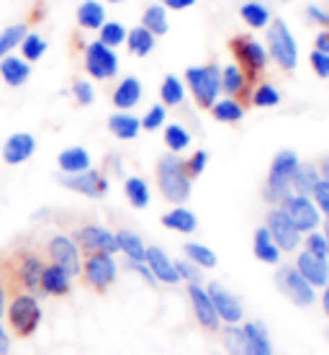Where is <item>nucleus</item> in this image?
I'll use <instances>...</instances> for the list:
<instances>
[{"mask_svg":"<svg viewBox=\"0 0 329 355\" xmlns=\"http://www.w3.org/2000/svg\"><path fill=\"white\" fill-rule=\"evenodd\" d=\"M46 266L44 250L34 245H13V248L0 252V281L6 286L8 296L13 293H31L36 299H42L39 278Z\"/></svg>","mask_w":329,"mask_h":355,"instance_id":"1","label":"nucleus"},{"mask_svg":"<svg viewBox=\"0 0 329 355\" xmlns=\"http://www.w3.org/2000/svg\"><path fill=\"white\" fill-rule=\"evenodd\" d=\"M6 327H8L10 335L16 338H31L42 320H44V311H42V302L31 296V293H13L8 296V304H6Z\"/></svg>","mask_w":329,"mask_h":355,"instance_id":"2","label":"nucleus"},{"mask_svg":"<svg viewBox=\"0 0 329 355\" xmlns=\"http://www.w3.org/2000/svg\"><path fill=\"white\" fill-rule=\"evenodd\" d=\"M157 183L170 204H186L190 196V175L178 155H162L157 162Z\"/></svg>","mask_w":329,"mask_h":355,"instance_id":"3","label":"nucleus"},{"mask_svg":"<svg viewBox=\"0 0 329 355\" xmlns=\"http://www.w3.org/2000/svg\"><path fill=\"white\" fill-rule=\"evenodd\" d=\"M299 155L294 150H281L273 157V165H270V173H267V183H265V198L270 204H281L285 196H291V178H294L296 168H299Z\"/></svg>","mask_w":329,"mask_h":355,"instance_id":"4","label":"nucleus"},{"mask_svg":"<svg viewBox=\"0 0 329 355\" xmlns=\"http://www.w3.org/2000/svg\"><path fill=\"white\" fill-rule=\"evenodd\" d=\"M186 80L198 106L211 108L222 96V67L219 64L190 67V70H186Z\"/></svg>","mask_w":329,"mask_h":355,"instance_id":"5","label":"nucleus"},{"mask_svg":"<svg viewBox=\"0 0 329 355\" xmlns=\"http://www.w3.org/2000/svg\"><path fill=\"white\" fill-rule=\"evenodd\" d=\"M267 57H273L283 70H296L299 64V46L283 18H273L267 26Z\"/></svg>","mask_w":329,"mask_h":355,"instance_id":"6","label":"nucleus"},{"mask_svg":"<svg viewBox=\"0 0 329 355\" xmlns=\"http://www.w3.org/2000/svg\"><path fill=\"white\" fill-rule=\"evenodd\" d=\"M44 255H46V263L60 266L70 278L80 275V270H82L80 248H78L75 240L67 237V234H52L44 245Z\"/></svg>","mask_w":329,"mask_h":355,"instance_id":"7","label":"nucleus"},{"mask_svg":"<svg viewBox=\"0 0 329 355\" xmlns=\"http://www.w3.org/2000/svg\"><path fill=\"white\" fill-rule=\"evenodd\" d=\"M116 273H118V266H116L114 255H106V252H88L85 260H82V281L93 288V291H106L111 288L116 281Z\"/></svg>","mask_w":329,"mask_h":355,"instance_id":"8","label":"nucleus"},{"mask_svg":"<svg viewBox=\"0 0 329 355\" xmlns=\"http://www.w3.org/2000/svg\"><path fill=\"white\" fill-rule=\"evenodd\" d=\"M281 211L291 219V224H294L296 230L301 232V234H309V232H317L321 224V214L319 209L314 206L312 198H306V196H285L283 201H281V206H278Z\"/></svg>","mask_w":329,"mask_h":355,"instance_id":"9","label":"nucleus"},{"mask_svg":"<svg viewBox=\"0 0 329 355\" xmlns=\"http://www.w3.org/2000/svg\"><path fill=\"white\" fill-rule=\"evenodd\" d=\"M265 230L281 252H294V250H299V245L303 242V234L296 230L294 224H291V219H288L281 209H270V211H267Z\"/></svg>","mask_w":329,"mask_h":355,"instance_id":"10","label":"nucleus"},{"mask_svg":"<svg viewBox=\"0 0 329 355\" xmlns=\"http://www.w3.org/2000/svg\"><path fill=\"white\" fill-rule=\"evenodd\" d=\"M85 72L96 80H111L118 72V57L114 49H108L96 39V42L85 44Z\"/></svg>","mask_w":329,"mask_h":355,"instance_id":"11","label":"nucleus"},{"mask_svg":"<svg viewBox=\"0 0 329 355\" xmlns=\"http://www.w3.org/2000/svg\"><path fill=\"white\" fill-rule=\"evenodd\" d=\"M75 245L80 250L88 252H106V255H116L118 252V245H116V234L100 224H85L80 230L75 232Z\"/></svg>","mask_w":329,"mask_h":355,"instance_id":"12","label":"nucleus"},{"mask_svg":"<svg viewBox=\"0 0 329 355\" xmlns=\"http://www.w3.org/2000/svg\"><path fill=\"white\" fill-rule=\"evenodd\" d=\"M231 52L240 60L242 67L247 70V78L249 75H258V72H263L267 67V49L260 44L258 39H252V36H237L231 42Z\"/></svg>","mask_w":329,"mask_h":355,"instance_id":"13","label":"nucleus"},{"mask_svg":"<svg viewBox=\"0 0 329 355\" xmlns=\"http://www.w3.org/2000/svg\"><path fill=\"white\" fill-rule=\"evenodd\" d=\"M206 291H208V299H211V304H214L219 322H224L226 327L240 324L242 317H244V309H242L240 299H237L234 293L226 291L222 284H208L206 286Z\"/></svg>","mask_w":329,"mask_h":355,"instance_id":"14","label":"nucleus"},{"mask_svg":"<svg viewBox=\"0 0 329 355\" xmlns=\"http://www.w3.org/2000/svg\"><path fill=\"white\" fill-rule=\"evenodd\" d=\"M278 286H281V291H283L296 306H312V304L317 302L314 286L306 284L296 268H281V270H278Z\"/></svg>","mask_w":329,"mask_h":355,"instance_id":"15","label":"nucleus"},{"mask_svg":"<svg viewBox=\"0 0 329 355\" xmlns=\"http://www.w3.org/2000/svg\"><path fill=\"white\" fill-rule=\"evenodd\" d=\"M60 183L64 188H70L75 193L88 196V198H103L108 193V178L100 170H85L78 175H60Z\"/></svg>","mask_w":329,"mask_h":355,"instance_id":"16","label":"nucleus"},{"mask_svg":"<svg viewBox=\"0 0 329 355\" xmlns=\"http://www.w3.org/2000/svg\"><path fill=\"white\" fill-rule=\"evenodd\" d=\"M34 152H36V139L34 134L28 132H16L10 134L6 142H0V157H3V162H8V165L26 162Z\"/></svg>","mask_w":329,"mask_h":355,"instance_id":"17","label":"nucleus"},{"mask_svg":"<svg viewBox=\"0 0 329 355\" xmlns=\"http://www.w3.org/2000/svg\"><path fill=\"white\" fill-rule=\"evenodd\" d=\"M296 270H299V275H301L309 286H314V288H324L329 281V263L324 258H317L312 252H306V250H303L301 255H299V260H296Z\"/></svg>","mask_w":329,"mask_h":355,"instance_id":"18","label":"nucleus"},{"mask_svg":"<svg viewBox=\"0 0 329 355\" xmlns=\"http://www.w3.org/2000/svg\"><path fill=\"white\" fill-rule=\"evenodd\" d=\"M144 266L150 268L152 275H154V281H160V284H178V270H175V263L168 258V252L160 248H147L144 250Z\"/></svg>","mask_w":329,"mask_h":355,"instance_id":"19","label":"nucleus"},{"mask_svg":"<svg viewBox=\"0 0 329 355\" xmlns=\"http://www.w3.org/2000/svg\"><path fill=\"white\" fill-rule=\"evenodd\" d=\"M39 288H42V296L60 299V296H67L72 291V278L60 266L46 263L44 270H42V278H39Z\"/></svg>","mask_w":329,"mask_h":355,"instance_id":"20","label":"nucleus"},{"mask_svg":"<svg viewBox=\"0 0 329 355\" xmlns=\"http://www.w3.org/2000/svg\"><path fill=\"white\" fill-rule=\"evenodd\" d=\"M188 296H190V304H193V311H196V320L204 324L206 329H219V317H216V309L211 299H208V291L204 286H188Z\"/></svg>","mask_w":329,"mask_h":355,"instance_id":"21","label":"nucleus"},{"mask_svg":"<svg viewBox=\"0 0 329 355\" xmlns=\"http://www.w3.org/2000/svg\"><path fill=\"white\" fill-rule=\"evenodd\" d=\"M0 78L10 88H21L31 78V64L26 60H21L18 54H8V57L0 60Z\"/></svg>","mask_w":329,"mask_h":355,"instance_id":"22","label":"nucleus"},{"mask_svg":"<svg viewBox=\"0 0 329 355\" xmlns=\"http://www.w3.org/2000/svg\"><path fill=\"white\" fill-rule=\"evenodd\" d=\"M57 168H60V175H78V173H85L90 170V155L85 147H67L57 155Z\"/></svg>","mask_w":329,"mask_h":355,"instance_id":"23","label":"nucleus"},{"mask_svg":"<svg viewBox=\"0 0 329 355\" xmlns=\"http://www.w3.org/2000/svg\"><path fill=\"white\" fill-rule=\"evenodd\" d=\"M108 129H111V134H114L116 139L129 142V139H136V137H139L142 121L134 114H129V111H116V114L108 119Z\"/></svg>","mask_w":329,"mask_h":355,"instance_id":"24","label":"nucleus"},{"mask_svg":"<svg viewBox=\"0 0 329 355\" xmlns=\"http://www.w3.org/2000/svg\"><path fill=\"white\" fill-rule=\"evenodd\" d=\"M142 101V83L136 80L134 75H129V78H124V80L116 85L114 90V106L118 108V111H129V108H134L136 103Z\"/></svg>","mask_w":329,"mask_h":355,"instance_id":"25","label":"nucleus"},{"mask_svg":"<svg viewBox=\"0 0 329 355\" xmlns=\"http://www.w3.org/2000/svg\"><path fill=\"white\" fill-rule=\"evenodd\" d=\"M75 18H78L80 28L98 31V28L106 24V8H103V3H98V0H82Z\"/></svg>","mask_w":329,"mask_h":355,"instance_id":"26","label":"nucleus"},{"mask_svg":"<svg viewBox=\"0 0 329 355\" xmlns=\"http://www.w3.org/2000/svg\"><path fill=\"white\" fill-rule=\"evenodd\" d=\"M319 180H321L319 168H314V165H299L296 173H294V178H291V193L312 198L314 188H317Z\"/></svg>","mask_w":329,"mask_h":355,"instance_id":"27","label":"nucleus"},{"mask_svg":"<svg viewBox=\"0 0 329 355\" xmlns=\"http://www.w3.org/2000/svg\"><path fill=\"white\" fill-rule=\"evenodd\" d=\"M116 245H118V252H124L126 260L132 263H144V242L142 237L132 230H118L116 232Z\"/></svg>","mask_w":329,"mask_h":355,"instance_id":"28","label":"nucleus"},{"mask_svg":"<svg viewBox=\"0 0 329 355\" xmlns=\"http://www.w3.org/2000/svg\"><path fill=\"white\" fill-rule=\"evenodd\" d=\"M242 329H244V338H247L249 355H273V345H270V338H267V332L263 324L247 322Z\"/></svg>","mask_w":329,"mask_h":355,"instance_id":"29","label":"nucleus"},{"mask_svg":"<svg viewBox=\"0 0 329 355\" xmlns=\"http://www.w3.org/2000/svg\"><path fill=\"white\" fill-rule=\"evenodd\" d=\"M162 224H165L168 230L190 234V232H196L198 219H196V214H193V211H188V209H183V206H175L172 211H168L165 216H162Z\"/></svg>","mask_w":329,"mask_h":355,"instance_id":"30","label":"nucleus"},{"mask_svg":"<svg viewBox=\"0 0 329 355\" xmlns=\"http://www.w3.org/2000/svg\"><path fill=\"white\" fill-rule=\"evenodd\" d=\"M157 44V36H152L144 26H136L132 31H126V46L134 57H147Z\"/></svg>","mask_w":329,"mask_h":355,"instance_id":"31","label":"nucleus"},{"mask_svg":"<svg viewBox=\"0 0 329 355\" xmlns=\"http://www.w3.org/2000/svg\"><path fill=\"white\" fill-rule=\"evenodd\" d=\"M124 193L126 198H129V204L134 206V209H147L150 206V186H147V180L139 175H132L124 180Z\"/></svg>","mask_w":329,"mask_h":355,"instance_id":"32","label":"nucleus"},{"mask_svg":"<svg viewBox=\"0 0 329 355\" xmlns=\"http://www.w3.org/2000/svg\"><path fill=\"white\" fill-rule=\"evenodd\" d=\"M142 26L147 28L152 36L168 34V28H170L168 8H165L162 3H154V6H150V8L144 10V16H142Z\"/></svg>","mask_w":329,"mask_h":355,"instance_id":"33","label":"nucleus"},{"mask_svg":"<svg viewBox=\"0 0 329 355\" xmlns=\"http://www.w3.org/2000/svg\"><path fill=\"white\" fill-rule=\"evenodd\" d=\"M247 88V75L242 72V67L237 64H226L222 67V93H226V98H234L244 93Z\"/></svg>","mask_w":329,"mask_h":355,"instance_id":"34","label":"nucleus"},{"mask_svg":"<svg viewBox=\"0 0 329 355\" xmlns=\"http://www.w3.org/2000/svg\"><path fill=\"white\" fill-rule=\"evenodd\" d=\"M255 258L267 263V266H276L278 260H281V250L276 248V242L270 240L265 227H260L255 232Z\"/></svg>","mask_w":329,"mask_h":355,"instance_id":"35","label":"nucleus"},{"mask_svg":"<svg viewBox=\"0 0 329 355\" xmlns=\"http://www.w3.org/2000/svg\"><path fill=\"white\" fill-rule=\"evenodd\" d=\"M211 114L222 124H237V121H242V116H244V108L234 98H219L214 106H211Z\"/></svg>","mask_w":329,"mask_h":355,"instance_id":"36","label":"nucleus"},{"mask_svg":"<svg viewBox=\"0 0 329 355\" xmlns=\"http://www.w3.org/2000/svg\"><path fill=\"white\" fill-rule=\"evenodd\" d=\"M18 49H21V60H26V62H36V60H42L46 54V39L42 34H36V31H28L24 39H21V44H18Z\"/></svg>","mask_w":329,"mask_h":355,"instance_id":"37","label":"nucleus"},{"mask_svg":"<svg viewBox=\"0 0 329 355\" xmlns=\"http://www.w3.org/2000/svg\"><path fill=\"white\" fill-rule=\"evenodd\" d=\"M160 96H162V106H180L183 98H186V85L178 75H168L160 85Z\"/></svg>","mask_w":329,"mask_h":355,"instance_id":"38","label":"nucleus"},{"mask_svg":"<svg viewBox=\"0 0 329 355\" xmlns=\"http://www.w3.org/2000/svg\"><path fill=\"white\" fill-rule=\"evenodd\" d=\"M240 13H242V18L247 21V26H252V28H267L270 26V10L263 6V3H258V0H249V3H244L240 8Z\"/></svg>","mask_w":329,"mask_h":355,"instance_id":"39","label":"nucleus"},{"mask_svg":"<svg viewBox=\"0 0 329 355\" xmlns=\"http://www.w3.org/2000/svg\"><path fill=\"white\" fill-rule=\"evenodd\" d=\"M26 34H28L26 24H10V26L3 28V31H0V60L13 54V49L21 44V39Z\"/></svg>","mask_w":329,"mask_h":355,"instance_id":"40","label":"nucleus"},{"mask_svg":"<svg viewBox=\"0 0 329 355\" xmlns=\"http://www.w3.org/2000/svg\"><path fill=\"white\" fill-rule=\"evenodd\" d=\"M183 250H186V258L196 268H201V270H211V268H216V255L211 248L198 245V242H188Z\"/></svg>","mask_w":329,"mask_h":355,"instance_id":"41","label":"nucleus"},{"mask_svg":"<svg viewBox=\"0 0 329 355\" xmlns=\"http://www.w3.org/2000/svg\"><path fill=\"white\" fill-rule=\"evenodd\" d=\"M190 142H193V137H190V132H188L186 126H180V124L165 126V144L170 147L172 155H175V152H183L186 147H190Z\"/></svg>","mask_w":329,"mask_h":355,"instance_id":"42","label":"nucleus"},{"mask_svg":"<svg viewBox=\"0 0 329 355\" xmlns=\"http://www.w3.org/2000/svg\"><path fill=\"white\" fill-rule=\"evenodd\" d=\"M224 347H226V355H249L247 338H244V329L231 324L224 332Z\"/></svg>","mask_w":329,"mask_h":355,"instance_id":"43","label":"nucleus"},{"mask_svg":"<svg viewBox=\"0 0 329 355\" xmlns=\"http://www.w3.org/2000/svg\"><path fill=\"white\" fill-rule=\"evenodd\" d=\"M98 31H100L98 42L100 44H106L108 49H116L118 44H124L126 42V26L124 24H118V21H106Z\"/></svg>","mask_w":329,"mask_h":355,"instance_id":"44","label":"nucleus"},{"mask_svg":"<svg viewBox=\"0 0 329 355\" xmlns=\"http://www.w3.org/2000/svg\"><path fill=\"white\" fill-rule=\"evenodd\" d=\"M252 103H255L258 108H273L281 103V93H278L276 85L263 83V85H258V90L252 93Z\"/></svg>","mask_w":329,"mask_h":355,"instance_id":"45","label":"nucleus"},{"mask_svg":"<svg viewBox=\"0 0 329 355\" xmlns=\"http://www.w3.org/2000/svg\"><path fill=\"white\" fill-rule=\"evenodd\" d=\"M165 119H168V108L162 106V103H157V106H152L150 111L144 114V119H139V121H142V129L157 132L160 126H165Z\"/></svg>","mask_w":329,"mask_h":355,"instance_id":"46","label":"nucleus"},{"mask_svg":"<svg viewBox=\"0 0 329 355\" xmlns=\"http://www.w3.org/2000/svg\"><path fill=\"white\" fill-rule=\"evenodd\" d=\"M303 245H306V252H312V255H317V258L329 260L327 240H324V234H321V232H309V234H306V240H303Z\"/></svg>","mask_w":329,"mask_h":355,"instance_id":"47","label":"nucleus"},{"mask_svg":"<svg viewBox=\"0 0 329 355\" xmlns=\"http://www.w3.org/2000/svg\"><path fill=\"white\" fill-rule=\"evenodd\" d=\"M175 270H178L180 281H186L188 286H201V268H196L190 260H178Z\"/></svg>","mask_w":329,"mask_h":355,"instance_id":"48","label":"nucleus"},{"mask_svg":"<svg viewBox=\"0 0 329 355\" xmlns=\"http://www.w3.org/2000/svg\"><path fill=\"white\" fill-rule=\"evenodd\" d=\"M72 98L80 103V106H90L96 101V90L90 80H75L72 83Z\"/></svg>","mask_w":329,"mask_h":355,"instance_id":"49","label":"nucleus"},{"mask_svg":"<svg viewBox=\"0 0 329 355\" xmlns=\"http://www.w3.org/2000/svg\"><path fill=\"white\" fill-rule=\"evenodd\" d=\"M312 201H314V206L319 209L321 216L329 219V183L327 180H319V183H317V188H314V193H312Z\"/></svg>","mask_w":329,"mask_h":355,"instance_id":"50","label":"nucleus"},{"mask_svg":"<svg viewBox=\"0 0 329 355\" xmlns=\"http://www.w3.org/2000/svg\"><path fill=\"white\" fill-rule=\"evenodd\" d=\"M206 165H208V152H206V150L193 152V155H190V160H186L188 175H190V178L201 175V173L206 170Z\"/></svg>","mask_w":329,"mask_h":355,"instance_id":"51","label":"nucleus"},{"mask_svg":"<svg viewBox=\"0 0 329 355\" xmlns=\"http://www.w3.org/2000/svg\"><path fill=\"white\" fill-rule=\"evenodd\" d=\"M312 67L319 78H329V54H321L314 49L312 52Z\"/></svg>","mask_w":329,"mask_h":355,"instance_id":"52","label":"nucleus"},{"mask_svg":"<svg viewBox=\"0 0 329 355\" xmlns=\"http://www.w3.org/2000/svg\"><path fill=\"white\" fill-rule=\"evenodd\" d=\"M10 347H13V335H10L8 327L0 320V355H10Z\"/></svg>","mask_w":329,"mask_h":355,"instance_id":"53","label":"nucleus"},{"mask_svg":"<svg viewBox=\"0 0 329 355\" xmlns=\"http://www.w3.org/2000/svg\"><path fill=\"white\" fill-rule=\"evenodd\" d=\"M306 16L314 18V21L321 24V26H329V10L319 8V6H309V8H306Z\"/></svg>","mask_w":329,"mask_h":355,"instance_id":"54","label":"nucleus"},{"mask_svg":"<svg viewBox=\"0 0 329 355\" xmlns=\"http://www.w3.org/2000/svg\"><path fill=\"white\" fill-rule=\"evenodd\" d=\"M126 266L132 268V270H136V273L142 275L147 284H157V281H154V275H152V270L147 266H144V263H132V260H126Z\"/></svg>","mask_w":329,"mask_h":355,"instance_id":"55","label":"nucleus"},{"mask_svg":"<svg viewBox=\"0 0 329 355\" xmlns=\"http://www.w3.org/2000/svg\"><path fill=\"white\" fill-rule=\"evenodd\" d=\"M162 6H165L168 10H183V8L196 6V0H162Z\"/></svg>","mask_w":329,"mask_h":355,"instance_id":"56","label":"nucleus"},{"mask_svg":"<svg viewBox=\"0 0 329 355\" xmlns=\"http://www.w3.org/2000/svg\"><path fill=\"white\" fill-rule=\"evenodd\" d=\"M317 52L329 54V31H321V34L317 36Z\"/></svg>","mask_w":329,"mask_h":355,"instance_id":"57","label":"nucleus"},{"mask_svg":"<svg viewBox=\"0 0 329 355\" xmlns=\"http://www.w3.org/2000/svg\"><path fill=\"white\" fill-rule=\"evenodd\" d=\"M6 304H8V291H6V286L0 281V320H3V314H6Z\"/></svg>","mask_w":329,"mask_h":355,"instance_id":"58","label":"nucleus"},{"mask_svg":"<svg viewBox=\"0 0 329 355\" xmlns=\"http://www.w3.org/2000/svg\"><path fill=\"white\" fill-rule=\"evenodd\" d=\"M319 175H321V180H327V183H329V160H324V162H321Z\"/></svg>","mask_w":329,"mask_h":355,"instance_id":"59","label":"nucleus"},{"mask_svg":"<svg viewBox=\"0 0 329 355\" xmlns=\"http://www.w3.org/2000/svg\"><path fill=\"white\" fill-rule=\"evenodd\" d=\"M321 304H324V311H327V317H329V281H327V286H324V296H321Z\"/></svg>","mask_w":329,"mask_h":355,"instance_id":"60","label":"nucleus"},{"mask_svg":"<svg viewBox=\"0 0 329 355\" xmlns=\"http://www.w3.org/2000/svg\"><path fill=\"white\" fill-rule=\"evenodd\" d=\"M321 234H324V240H327V250H329V219H324V232H321Z\"/></svg>","mask_w":329,"mask_h":355,"instance_id":"61","label":"nucleus"},{"mask_svg":"<svg viewBox=\"0 0 329 355\" xmlns=\"http://www.w3.org/2000/svg\"><path fill=\"white\" fill-rule=\"evenodd\" d=\"M111 3H121V0H111Z\"/></svg>","mask_w":329,"mask_h":355,"instance_id":"62","label":"nucleus"},{"mask_svg":"<svg viewBox=\"0 0 329 355\" xmlns=\"http://www.w3.org/2000/svg\"><path fill=\"white\" fill-rule=\"evenodd\" d=\"M327 338H329V329H327Z\"/></svg>","mask_w":329,"mask_h":355,"instance_id":"63","label":"nucleus"}]
</instances>
